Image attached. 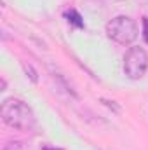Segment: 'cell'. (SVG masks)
<instances>
[{
  "mask_svg": "<svg viewBox=\"0 0 148 150\" xmlns=\"http://www.w3.org/2000/svg\"><path fill=\"white\" fill-rule=\"evenodd\" d=\"M0 115H2V120L16 131H32L37 122L35 113L30 108V105L19 98L4 100L0 107Z\"/></svg>",
  "mask_w": 148,
  "mask_h": 150,
  "instance_id": "1",
  "label": "cell"
},
{
  "mask_svg": "<svg viewBox=\"0 0 148 150\" xmlns=\"http://www.w3.org/2000/svg\"><path fill=\"white\" fill-rule=\"evenodd\" d=\"M140 33L138 23L129 16H115L106 23V35L117 44H132Z\"/></svg>",
  "mask_w": 148,
  "mask_h": 150,
  "instance_id": "2",
  "label": "cell"
},
{
  "mask_svg": "<svg viewBox=\"0 0 148 150\" xmlns=\"http://www.w3.org/2000/svg\"><path fill=\"white\" fill-rule=\"evenodd\" d=\"M148 70V54L140 45L129 47V51L124 56V74L131 80L143 79Z\"/></svg>",
  "mask_w": 148,
  "mask_h": 150,
  "instance_id": "3",
  "label": "cell"
},
{
  "mask_svg": "<svg viewBox=\"0 0 148 150\" xmlns=\"http://www.w3.org/2000/svg\"><path fill=\"white\" fill-rule=\"evenodd\" d=\"M66 18H68V23H70V25H73V26H77V28H84L82 16H80L75 9H70V11L66 12Z\"/></svg>",
  "mask_w": 148,
  "mask_h": 150,
  "instance_id": "4",
  "label": "cell"
},
{
  "mask_svg": "<svg viewBox=\"0 0 148 150\" xmlns=\"http://www.w3.org/2000/svg\"><path fill=\"white\" fill-rule=\"evenodd\" d=\"M143 38H145V42L148 44V16L143 18Z\"/></svg>",
  "mask_w": 148,
  "mask_h": 150,
  "instance_id": "5",
  "label": "cell"
},
{
  "mask_svg": "<svg viewBox=\"0 0 148 150\" xmlns=\"http://www.w3.org/2000/svg\"><path fill=\"white\" fill-rule=\"evenodd\" d=\"M25 70H26V74H28V72H30V79H32V80H33V82H37L38 79H37V75H35V72H33V68H32V67H30V65H28V67H26V65H25Z\"/></svg>",
  "mask_w": 148,
  "mask_h": 150,
  "instance_id": "6",
  "label": "cell"
},
{
  "mask_svg": "<svg viewBox=\"0 0 148 150\" xmlns=\"http://www.w3.org/2000/svg\"><path fill=\"white\" fill-rule=\"evenodd\" d=\"M141 2H148V0H141Z\"/></svg>",
  "mask_w": 148,
  "mask_h": 150,
  "instance_id": "7",
  "label": "cell"
}]
</instances>
